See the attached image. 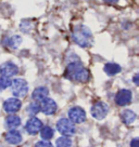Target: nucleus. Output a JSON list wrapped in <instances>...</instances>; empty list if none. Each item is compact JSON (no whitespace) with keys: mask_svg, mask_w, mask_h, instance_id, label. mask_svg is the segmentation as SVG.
I'll use <instances>...</instances> for the list:
<instances>
[{"mask_svg":"<svg viewBox=\"0 0 139 147\" xmlns=\"http://www.w3.org/2000/svg\"><path fill=\"white\" fill-rule=\"evenodd\" d=\"M122 120L125 122L126 124H130L133 123L135 120H136V114L134 111H132L129 109H126L122 113Z\"/></svg>","mask_w":139,"mask_h":147,"instance_id":"obj_16","label":"nucleus"},{"mask_svg":"<svg viewBox=\"0 0 139 147\" xmlns=\"http://www.w3.org/2000/svg\"><path fill=\"white\" fill-rule=\"evenodd\" d=\"M57 147H72V140L67 136H62L56 142Z\"/></svg>","mask_w":139,"mask_h":147,"instance_id":"obj_18","label":"nucleus"},{"mask_svg":"<svg viewBox=\"0 0 139 147\" xmlns=\"http://www.w3.org/2000/svg\"><path fill=\"white\" fill-rule=\"evenodd\" d=\"M35 147H53V145L48 141H40L35 145Z\"/></svg>","mask_w":139,"mask_h":147,"instance_id":"obj_22","label":"nucleus"},{"mask_svg":"<svg viewBox=\"0 0 139 147\" xmlns=\"http://www.w3.org/2000/svg\"><path fill=\"white\" fill-rule=\"evenodd\" d=\"M5 140H7V142L10 143V144L15 145V144H20V143L22 142V135H21V133L18 132V131L12 130V131H10L9 133L7 134Z\"/></svg>","mask_w":139,"mask_h":147,"instance_id":"obj_13","label":"nucleus"},{"mask_svg":"<svg viewBox=\"0 0 139 147\" xmlns=\"http://www.w3.org/2000/svg\"><path fill=\"white\" fill-rule=\"evenodd\" d=\"M49 91L46 87H38L33 91V100H35L36 102H42V100H45L48 97Z\"/></svg>","mask_w":139,"mask_h":147,"instance_id":"obj_12","label":"nucleus"},{"mask_svg":"<svg viewBox=\"0 0 139 147\" xmlns=\"http://www.w3.org/2000/svg\"><path fill=\"white\" fill-rule=\"evenodd\" d=\"M57 103L52 98H45L42 101V105H40V110L46 115H53L57 111Z\"/></svg>","mask_w":139,"mask_h":147,"instance_id":"obj_10","label":"nucleus"},{"mask_svg":"<svg viewBox=\"0 0 139 147\" xmlns=\"http://www.w3.org/2000/svg\"><path fill=\"white\" fill-rule=\"evenodd\" d=\"M5 124H7V127L9 129H15L21 124V119H20V117H18V116L10 115L5 119Z\"/></svg>","mask_w":139,"mask_h":147,"instance_id":"obj_14","label":"nucleus"},{"mask_svg":"<svg viewBox=\"0 0 139 147\" xmlns=\"http://www.w3.org/2000/svg\"><path fill=\"white\" fill-rule=\"evenodd\" d=\"M104 71L109 76H114L116 74H119L121 71V66L115 64V63H108L104 66Z\"/></svg>","mask_w":139,"mask_h":147,"instance_id":"obj_15","label":"nucleus"},{"mask_svg":"<svg viewBox=\"0 0 139 147\" xmlns=\"http://www.w3.org/2000/svg\"><path fill=\"white\" fill-rule=\"evenodd\" d=\"M69 120L73 123H83L86 120V113L82 107H73L69 110Z\"/></svg>","mask_w":139,"mask_h":147,"instance_id":"obj_6","label":"nucleus"},{"mask_svg":"<svg viewBox=\"0 0 139 147\" xmlns=\"http://www.w3.org/2000/svg\"><path fill=\"white\" fill-rule=\"evenodd\" d=\"M11 89L14 96L16 97H24L28 92L27 82L22 78L14 79L11 82Z\"/></svg>","mask_w":139,"mask_h":147,"instance_id":"obj_3","label":"nucleus"},{"mask_svg":"<svg viewBox=\"0 0 139 147\" xmlns=\"http://www.w3.org/2000/svg\"><path fill=\"white\" fill-rule=\"evenodd\" d=\"M39 110H40V106L38 105L37 103H32V104H29V106H28L27 113L29 115H36Z\"/></svg>","mask_w":139,"mask_h":147,"instance_id":"obj_21","label":"nucleus"},{"mask_svg":"<svg viewBox=\"0 0 139 147\" xmlns=\"http://www.w3.org/2000/svg\"><path fill=\"white\" fill-rule=\"evenodd\" d=\"M40 134H42V138L44 141H48V140L52 138L55 132H53V130L50 127H44L40 130Z\"/></svg>","mask_w":139,"mask_h":147,"instance_id":"obj_17","label":"nucleus"},{"mask_svg":"<svg viewBox=\"0 0 139 147\" xmlns=\"http://www.w3.org/2000/svg\"><path fill=\"white\" fill-rule=\"evenodd\" d=\"M130 145H132V147H139V140L138 138H134L130 143Z\"/></svg>","mask_w":139,"mask_h":147,"instance_id":"obj_23","label":"nucleus"},{"mask_svg":"<svg viewBox=\"0 0 139 147\" xmlns=\"http://www.w3.org/2000/svg\"><path fill=\"white\" fill-rule=\"evenodd\" d=\"M11 79L8 78V77H3V76H1L0 77V89H2V90H5L7 88H9L11 86Z\"/></svg>","mask_w":139,"mask_h":147,"instance_id":"obj_20","label":"nucleus"},{"mask_svg":"<svg viewBox=\"0 0 139 147\" xmlns=\"http://www.w3.org/2000/svg\"><path fill=\"white\" fill-rule=\"evenodd\" d=\"M65 75L77 82H86L89 78V71L78 62L71 63L66 68Z\"/></svg>","mask_w":139,"mask_h":147,"instance_id":"obj_2","label":"nucleus"},{"mask_svg":"<svg viewBox=\"0 0 139 147\" xmlns=\"http://www.w3.org/2000/svg\"><path fill=\"white\" fill-rule=\"evenodd\" d=\"M57 128H58V131L64 136H71L75 133L74 123L65 118H62L57 122Z\"/></svg>","mask_w":139,"mask_h":147,"instance_id":"obj_4","label":"nucleus"},{"mask_svg":"<svg viewBox=\"0 0 139 147\" xmlns=\"http://www.w3.org/2000/svg\"><path fill=\"white\" fill-rule=\"evenodd\" d=\"M134 81H135V83H136V84H138V75H136V76H135Z\"/></svg>","mask_w":139,"mask_h":147,"instance_id":"obj_25","label":"nucleus"},{"mask_svg":"<svg viewBox=\"0 0 139 147\" xmlns=\"http://www.w3.org/2000/svg\"><path fill=\"white\" fill-rule=\"evenodd\" d=\"M21 42H22V38H21V37L13 36L9 39V47L12 48V49H16V48L21 45Z\"/></svg>","mask_w":139,"mask_h":147,"instance_id":"obj_19","label":"nucleus"},{"mask_svg":"<svg viewBox=\"0 0 139 147\" xmlns=\"http://www.w3.org/2000/svg\"><path fill=\"white\" fill-rule=\"evenodd\" d=\"M22 106V102L20 101L18 97H11L8 98L3 104V109L8 114H14L16 111H19L20 108Z\"/></svg>","mask_w":139,"mask_h":147,"instance_id":"obj_8","label":"nucleus"},{"mask_svg":"<svg viewBox=\"0 0 139 147\" xmlns=\"http://www.w3.org/2000/svg\"><path fill=\"white\" fill-rule=\"evenodd\" d=\"M73 40L82 48H87L93 43V34L87 26L78 25L73 29Z\"/></svg>","mask_w":139,"mask_h":147,"instance_id":"obj_1","label":"nucleus"},{"mask_svg":"<svg viewBox=\"0 0 139 147\" xmlns=\"http://www.w3.org/2000/svg\"><path fill=\"white\" fill-rule=\"evenodd\" d=\"M133 95H132V92L127 89H123L116 93L115 95V102L119 106H126L128 105L130 102H132Z\"/></svg>","mask_w":139,"mask_h":147,"instance_id":"obj_7","label":"nucleus"},{"mask_svg":"<svg viewBox=\"0 0 139 147\" xmlns=\"http://www.w3.org/2000/svg\"><path fill=\"white\" fill-rule=\"evenodd\" d=\"M42 128V122L40 120L36 118V117H33L26 122V125H25V129L29 134H37Z\"/></svg>","mask_w":139,"mask_h":147,"instance_id":"obj_11","label":"nucleus"},{"mask_svg":"<svg viewBox=\"0 0 139 147\" xmlns=\"http://www.w3.org/2000/svg\"><path fill=\"white\" fill-rule=\"evenodd\" d=\"M91 116L95 119L102 120L106 118V116L108 115L109 111V106L103 103V102H97L96 104H93L91 107Z\"/></svg>","mask_w":139,"mask_h":147,"instance_id":"obj_5","label":"nucleus"},{"mask_svg":"<svg viewBox=\"0 0 139 147\" xmlns=\"http://www.w3.org/2000/svg\"><path fill=\"white\" fill-rule=\"evenodd\" d=\"M19 71V68L15 64H13L12 62H5L0 66V75L3 77H12L15 76Z\"/></svg>","mask_w":139,"mask_h":147,"instance_id":"obj_9","label":"nucleus"},{"mask_svg":"<svg viewBox=\"0 0 139 147\" xmlns=\"http://www.w3.org/2000/svg\"><path fill=\"white\" fill-rule=\"evenodd\" d=\"M104 2H107V3H110V5H113V3H116L119 0H103Z\"/></svg>","mask_w":139,"mask_h":147,"instance_id":"obj_24","label":"nucleus"}]
</instances>
